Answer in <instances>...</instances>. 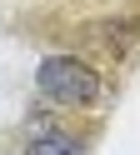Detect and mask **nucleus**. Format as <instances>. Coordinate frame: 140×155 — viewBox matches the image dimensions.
<instances>
[{"mask_svg": "<svg viewBox=\"0 0 140 155\" xmlns=\"http://www.w3.org/2000/svg\"><path fill=\"white\" fill-rule=\"evenodd\" d=\"M35 85L55 105H90L100 95V75L85 60H75V55H45L40 70H35Z\"/></svg>", "mask_w": 140, "mask_h": 155, "instance_id": "obj_1", "label": "nucleus"}, {"mask_svg": "<svg viewBox=\"0 0 140 155\" xmlns=\"http://www.w3.org/2000/svg\"><path fill=\"white\" fill-rule=\"evenodd\" d=\"M25 155H85V145H80V135L60 130V125H30Z\"/></svg>", "mask_w": 140, "mask_h": 155, "instance_id": "obj_2", "label": "nucleus"}]
</instances>
